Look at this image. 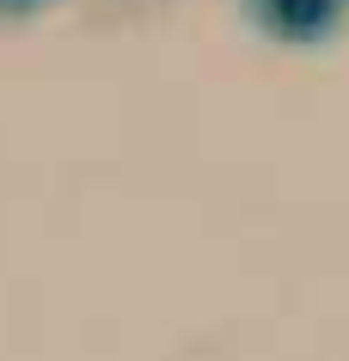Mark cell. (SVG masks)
<instances>
[{
	"mask_svg": "<svg viewBox=\"0 0 349 361\" xmlns=\"http://www.w3.org/2000/svg\"><path fill=\"white\" fill-rule=\"evenodd\" d=\"M233 6L264 43L294 56H319L349 31V0H233Z\"/></svg>",
	"mask_w": 349,
	"mask_h": 361,
	"instance_id": "6da1fadb",
	"label": "cell"
},
{
	"mask_svg": "<svg viewBox=\"0 0 349 361\" xmlns=\"http://www.w3.org/2000/svg\"><path fill=\"white\" fill-rule=\"evenodd\" d=\"M43 6H56V0H0V19H31Z\"/></svg>",
	"mask_w": 349,
	"mask_h": 361,
	"instance_id": "7a4b0ae2",
	"label": "cell"
}]
</instances>
